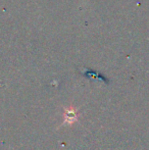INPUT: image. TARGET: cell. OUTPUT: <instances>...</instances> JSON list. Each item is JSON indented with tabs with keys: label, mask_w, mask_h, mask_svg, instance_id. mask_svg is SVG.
<instances>
[{
	"label": "cell",
	"mask_w": 149,
	"mask_h": 150,
	"mask_svg": "<svg viewBox=\"0 0 149 150\" xmlns=\"http://www.w3.org/2000/svg\"><path fill=\"white\" fill-rule=\"evenodd\" d=\"M77 120H78L77 111L74 108L66 109V112H64V122L66 124H74Z\"/></svg>",
	"instance_id": "1"
}]
</instances>
